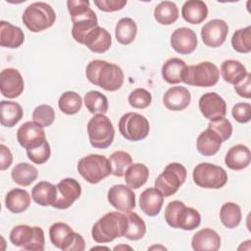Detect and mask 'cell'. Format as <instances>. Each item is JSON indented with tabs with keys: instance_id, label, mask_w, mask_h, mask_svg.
Listing matches in <instances>:
<instances>
[{
	"instance_id": "cell-23",
	"label": "cell",
	"mask_w": 251,
	"mask_h": 251,
	"mask_svg": "<svg viewBox=\"0 0 251 251\" xmlns=\"http://www.w3.org/2000/svg\"><path fill=\"white\" fill-rule=\"evenodd\" d=\"M111 44L112 37L110 32L99 25L89 31L83 40V45H85L90 51L99 54L108 51Z\"/></svg>"
},
{
	"instance_id": "cell-22",
	"label": "cell",
	"mask_w": 251,
	"mask_h": 251,
	"mask_svg": "<svg viewBox=\"0 0 251 251\" xmlns=\"http://www.w3.org/2000/svg\"><path fill=\"white\" fill-rule=\"evenodd\" d=\"M191 246L195 251H218L221 247V237L216 230L205 227L193 235Z\"/></svg>"
},
{
	"instance_id": "cell-5",
	"label": "cell",
	"mask_w": 251,
	"mask_h": 251,
	"mask_svg": "<svg viewBox=\"0 0 251 251\" xmlns=\"http://www.w3.org/2000/svg\"><path fill=\"white\" fill-rule=\"evenodd\" d=\"M22 20L30 31L40 32L55 24L56 13L49 4L34 2L25 8Z\"/></svg>"
},
{
	"instance_id": "cell-32",
	"label": "cell",
	"mask_w": 251,
	"mask_h": 251,
	"mask_svg": "<svg viewBox=\"0 0 251 251\" xmlns=\"http://www.w3.org/2000/svg\"><path fill=\"white\" fill-rule=\"evenodd\" d=\"M56 196L57 187L48 181L37 182L31 190L33 201L40 206H52L56 200Z\"/></svg>"
},
{
	"instance_id": "cell-24",
	"label": "cell",
	"mask_w": 251,
	"mask_h": 251,
	"mask_svg": "<svg viewBox=\"0 0 251 251\" xmlns=\"http://www.w3.org/2000/svg\"><path fill=\"white\" fill-rule=\"evenodd\" d=\"M164 204V196L156 187L145 189L139 197V206L141 211L149 216H157Z\"/></svg>"
},
{
	"instance_id": "cell-47",
	"label": "cell",
	"mask_w": 251,
	"mask_h": 251,
	"mask_svg": "<svg viewBox=\"0 0 251 251\" xmlns=\"http://www.w3.org/2000/svg\"><path fill=\"white\" fill-rule=\"evenodd\" d=\"M26 155H27L28 159L36 165H41V164L46 163L49 160L50 155H51V149H50V145H49L48 141L45 140L41 145H39L35 148L27 149Z\"/></svg>"
},
{
	"instance_id": "cell-14",
	"label": "cell",
	"mask_w": 251,
	"mask_h": 251,
	"mask_svg": "<svg viewBox=\"0 0 251 251\" xmlns=\"http://www.w3.org/2000/svg\"><path fill=\"white\" fill-rule=\"evenodd\" d=\"M57 196L52 207L60 210L68 209L80 197L81 186L75 178L67 177L58 182Z\"/></svg>"
},
{
	"instance_id": "cell-40",
	"label": "cell",
	"mask_w": 251,
	"mask_h": 251,
	"mask_svg": "<svg viewBox=\"0 0 251 251\" xmlns=\"http://www.w3.org/2000/svg\"><path fill=\"white\" fill-rule=\"evenodd\" d=\"M84 104L91 114L105 115L109 109L107 97L97 90H90L84 95Z\"/></svg>"
},
{
	"instance_id": "cell-37",
	"label": "cell",
	"mask_w": 251,
	"mask_h": 251,
	"mask_svg": "<svg viewBox=\"0 0 251 251\" xmlns=\"http://www.w3.org/2000/svg\"><path fill=\"white\" fill-rule=\"evenodd\" d=\"M136 33L137 25L131 18H122L116 25L115 35L121 44H130L135 39Z\"/></svg>"
},
{
	"instance_id": "cell-12",
	"label": "cell",
	"mask_w": 251,
	"mask_h": 251,
	"mask_svg": "<svg viewBox=\"0 0 251 251\" xmlns=\"http://www.w3.org/2000/svg\"><path fill=\"white\" fill-rule=\"evenodd\" d=\"M186 175L187 172L183 165L179 163H171L156 178L155 187L164 197L172 196L184 183Z\"/></svg>"
},
{
	"instance_id": "cell-28",
	"label": "cell",
	"mask_w": 251,
	"mask_h": 251,
	"mask_svg": "<svg viewBox=\"0 0 251 251\" xmlns=\"http://www.w3.org/2000/svg\"><path fill=\"white\" fill-rule=\"evenodd\" d=\"M187 65L185 62L179 58H170L167 60L161 70L163 78L171 84H176L182 82L183 75Z\"/></svg>"
},
{
	"instance_id": "cell-4",
	"label": "cell",
	"mask_w": 251,
	"mask_h": 251,
	"mask_svg": "<svg viewBox=\"0 0 251 251\" xmlns=\"http://www.w3.org/2000/svg\"><path fill=\"white\" fill-rule=\"evenodd\" d=\"M165 220L167 224L175 228L192 230L201 224V216L197 210L186 207L179 200L171 201L165 209Z\"/></svg>"
},
{
	"instance_id": "cell-8",
	"label": "cell",
	"mask_w": 251,
	"mask_h": 251,
	"mask_svg": "<svg viewBox=\"0 0 251 251\" xmlns=\"http://www.w3.org/2000/svg\"><path fill=\"white\" fill-rule=\"evenodd\" d=\"M9 239L15 246L25 250H44V231L39 226H30L27 225L16 226L12 228Z\"/></svg>"
},
{
	"instance_id": "cell-35",
	"label": "cell",
	"mask_w": 251,
	"mask_h": 251,
	"mask_svg": "<svg viewBox=\"0 0 251 251\" xmlns=\"http://www.w3.org/2000/svg\"><path fill=\"white\" fill-rule=\"evenodd\" d=\"M11 176L17 184L28 186L37 178L38 171L34 166L28 163H19L13 168Z\"/></svg>"
},
{
	"instance_id": "cell-16",
	"label": "cell",
	"mask_w": 251,
	"mask_h": 251,
	"mask_svg": "<svg viewBox=\"0 0 251 251\" xmlns=\"http://www.w3.org/2000/svg\"><path fill=\"white\" fill-rule=\"evenodd\" d=\"M17 140L25 149H31L41 145L45 140V131L35 122L24 123L17 131Z\"/></svg>"
},
{
	"instance_id": "cell-30",
	"label": "cell",
	"mask_w": 251,
	"mask_h": 251,
	"mask_svg": "<svg viewBox=\"0 0 251 251\" xmlns=\"http://www.w3.org/2000/svg\"><path fill=\"white\" fill-rule=\"evenodd\" d=\"M30 204L29 193L22 188H14L10 190L5 197L6 208L14 213L19 214L25 212Z\"/></svg>"
},
{
	"instance_id": "cell-25",
	"label": "cell",
	"mask_w": 251,
	"mask_h": 251,
	"mask_svg": "<svg viewBox=\"0 0 251 251\" xmlns=\"http://www.w3.org/2000/svg\"><path fill=\"white\" fill-rule=\"evenodd\" d=\"M251 161L250 150L243 144L230 147L225 157V163L230 170L240 171L247 168Z\"/></svg>"
},
{
	"instance_id": "cell-33",
	"label": "cell",
	"mask_w": 251,
	"mask_h": 251,
	"mask_svg": "<svg viewBox=\"0 0 251 251\" xmlns=\"http://www.w3.org/2000/svg\"><path fill=\"white\" fill-rule=\"evenodd\" d=\"M221 74L225 81L235 85L247 75L245 66L237 60H226L222 63Z\"/></svg>"
},
{
	"instance_id": "cell-10",
	"label": "cell",
	"mask_w": 251,
	"mask_h": 251,
	"mask_svg": "<svg viewBox=\"0 0 251 251\" xmlns=\"http://www.w3.org/2000/svg\"><path fill=\"white\" fill-rule=\"evenodd\" d=\"M220 77L218 67L208 61L187 66L182 82L192 86L211 87L217 84Z\"/></svg>"
},
{
	"instance_id": "cell-48",
	"label": "cell",
	"mask_w": 251,
	"mask_h": 251,
	"mask_svg": "<svg viewBox=\"0 0 251 251\" xmlns=\"http://www.w3.org/2000/svg\"><path fill=\"white\" fill-rule=\"evenodd\" d=\"M233 119L239 124H246L251 119V105L249 103H236L231 109Z\"/></svg>"
},
{
	"instance_id": "cell-2",
	"label": "cell",
	"mask_w": 251,
	"mask_h": 251,
	"mask_svg": "<svg viewBox=\"0 0 251 251\" xmlns=\"http://www.w3.org/2000/svg\"><path fill=\"white\" fill-rule=\"evenodd\" d=\"M89 5V1L86 0H69L67 2L73 22L72 35L80 44H83L86 34L98 25L96 14Z\"/></svg>"
},
{
	"instance_id": "cell-6",
	"label": "cell",
	"mask_w": 251,
	"mask_h": 251,
	"mask_svg": "<svg viewBox=\"0 0 251 251\" xmlns=\"http://www.w3.org/2000/svg\"><path fill=\"white\" fill-rule=\"evenodd\" d=\"M77 171L91 184L98 183L112 174L109 159L99 154H90L82 157L77 163Z\"/></svg>"
},
{
	"instance_id": "cell-1",
	"label": "cell",
	"mask_w": 251,
	"mask_h": 251,
	"mask_svg": "<svg viewBox=\"0 0 251 251\" xmlns=\"http://www.w3.org/2000/svg\"><path fill=\"white\" fill-rule=\"evenodd\" d=\"M86 78L92 84L106 91H117L123 83L125 75L121 67L104 60H93L85 70Z\"/></svg>"
},
{
	"instance_id": "cell-29",
	"label": "cell",
	"mask_w": 251,
	"mask_h": 251,
	"mask_svg": "<svg viewBox=\"0 0 251 251\" xmlns=\"http://www.w3.org/2000/svg\"><path fill=\"white\" fill-rule=\"evenodd\" d=\"M222 143L220 136L210 128H207L198 135L196 148L203 156H213L220 150Z\"/></svg>"
},
{
	"instance_id": "cell-20",
	"label": "cell",
	"mask_w": 251,
	"mask_h": 251,
	"mask_svg": "<svg viewBox=\"0 0 251 251\" xmlns=\"http://www.w3.org/2000/svg\"><path fill=\"white\" fill-rule=\"evenodd\" d=\"M171 45L178 54H190L197 47V35L191 28H176L171 35Z\"/></svg>"
},
{
	"instance_id": "cell-18",
	"label": "cell",
	"mask_w": 251,
	"mask_h": 251,
	"mask_svg": "<svg viewBox=\"0 0 251 251\" xmlns=\"http://www.w3.org/2000/svg\"><path fill=\"white\" fill-rule=\"evenodd\" d=\"M109 203L119 211H131L135 207V194L133 190L125 184H115L108 190Z\"/></svg>"
},
{
	"instance_id": "cell-7",
	"label": "cell",
	"mask_w": 251,
	"mask_h": 251,
	"mask_svg": "<svg viewBox=\"0 0 251 251\" xmlns=\"http://www.w3.org/2000/svg\"><path fill=\"white\" fill-rule=\"evenodd\" d=\"M89 143L97 149L108 148L115 137V127L108 117L97 114L87 124Z\"/></svg>"
},
{
	"instance_id": "cell-42",
	"label": "cell",
	"mask_w": 251,
	"mask_h": 251,
	"mask_svg": "<svg viewBox=\"0 0 251 251\" xmlns=\"http://www.w3.org/2000/svg\"><path fill=\"white\" fill-rule=\"evenodd\" d=\"M111 169H112V175L115 176H123L126 171V169L132 164V158L131 156L123 150L116 151L112 153V155L109 158Z\"/></svg>"
},
{
	"instance_id": "cell-26",
	"label": "cell",
	"mask_w": 251,
	"mask_h": 251,
	"mask_svg": "<svg viewBox=\"0 0 251 251\" xmlns=\"http://www.w3.org/2000/svg\"><path fill=\"white\" fill-rule=\"evenodd\" d=\"M25 41V33L9 22H0V45L8 48H18Z\"/></svg>"
},
{
	"instance_id": "cell-38",
	"label": "cell",
	"mask_w": 251,
	"mask_h": 251,
	"mask_svg": "<svg viewBox=\"0 0 251 251\" xmlns=\"http://www.w3.org/2000/svg\"><path fill=\"white\" fill-rule=\"evenodd\" d=\"M242 214L239 205L234 202L223 204L220 210V220L227 228H235L241 222Z\"/></svg>"
},
{
	"instance_id": "cell-31",
	"label": "cell",
	"mask_w": 251,
	"mask_h": 251,
	"mask_svg": "<svg viewBox=\"0 0 251 251\" xmlns=\"http://www.w3.org/2000/svg\"><path fill=\"white\" fill-rule=\"evenodd\" d=\"M0 114L1 125L6 127H13L22 120L24 110L17 102L3 100L0 103Z\"/></svg>"
},
{
	"instance_id": "cell-21",
	"label": "cell",
	"mask_w": 251,
	"mask_h": 251,
	"mask_svg": "<svg viewBox=\"0 0 251 251\" xmlns=\"http://www.w3.org/2000/svg\"><path fill=\"white\" fill-rule=\"evenodd\" d=\"M190 101V92L184 86H173L163 96L165 107L171 111H182L189 106Z\"/></svg>"
},
{
	"instance_id": "cell-49",
	"label": "cell",
	"mask_w": 251,
	"mask_h": 251,
	"mask_svg": "<svg viewBox=\"0 0 251 251\" xmlns=\"http://www.w3.org/2000/svg\"><path fill=\"white\" fill-rule=\"evenodd\" d=\"M94 5L103 12L122 10L126 5V0H94Z\"/></svg>"
},
{
	"instance_id": "cell-39",
	"label": "cell",
	"mask_w": 251,
	"mask_h": 251,
	"mask_svg": "<svg viewBox=\"0 0 251 251\" xmlns=\"http://www.w3.org/2000/svg\"><path fill=\"white\" fill-rule=\"evenodd\" d=\"M125 214L127 218V227L124 236L129 240L141 239L146 232L145 222L134 212L126 211Z\"/></svg>"
},
{
	"instance_id": "cell-41",
	"label": "cell",
	"mask_w": 251,
	"mask_h": 251,
	"mask_svg": "<svg viewBox=\"0 0 251 251\" xmlns=\"http://www.w3.org/2000/svg\"><path fill=\"white\" fill-rule=\"evenodd\" d=\"M82 105V99L75 91H66L64 92L58 101V106L60 110L66 115H75L76 114Z\"/></svg>"
},
{
	"instance_id": "cell-43",
	"label": "cell",
	"mask_w": 251,
	"mask_h": 251,
	"mask_svg": "<svg viewBox=\"0 0 251 251\" xmlns=\"http://www.w3.org/2000/svg\"><path fill=\"white\" fill-rule=\"evenodd\" d=\"M231 45L238 53H249L251 51V26L237 29L231 37Z\"/></svg>"
},
{
	"instance_id": "cell-27",
	"label": "cell",
	"mask_w": 251,
	"mask_h": 251,
	"mask_svg": "<svg viewBox=\"0 0 251 251\" xmlns=\"http://www.w3.org/2000/svg\"><path fill=\"white\" fill-rule=\"evenodd\" d=\"M181 16L183 20L189 24H201L208 16L207 5L201 0L186 1L181 8Z\"/></svg>"
},
{
	"instance_id": "cell-36",
	"label": "cell",
	"mask_w": 251,
	"mask_h": 251,
	"mask_svg": "<svg viewBox=\"0 0 251 251\" xmlns=\"http://www.w3.org/2000/svg\"><path fill=\"white\" fill-rule=\"evenodd\" d=\"M178 8L172 1H162L154 9V18L157 23L170 25L178 19Z\"/></svg>"
},
{
	"instance_id": "cell-19",
	"label": "cell",
	"mask_w": 251,
	"mask_h": 251,
	"mask_svg": "<svg viewBox=\"0 0 251 251\" xmlns=\"http://www.w3.org/2000/svg\"><path fill=\"white\" fill-rule=\"evenodd\" d=\"M198 106L201 114L208 120L225 117L226 114V103L224 98L216 92L203 94L199 99Z\"/></svg>"
},
{
	"instance_id": "cell-3",
	"label": "cell",
	"mask_w": 251,
	"mask_h": 251,
	"mask_svg": "<svg viewBox=\"0 0 251 251\" xmlns=\"http://www.w3.org/2000/svg\"><path fill=\"white\" fill-rule=\"evenodd\" d=\"M126 227L127 218L125 213L109 212L93 225L91 235L97 243H107L124 236Z\"/></svg>"
},
{
	"instance_id": "cell-17",
	"label": "cell",
	"mask_w": 251,
	"mask_h": 251,
	"mask_svg": "<svg viewBox=\"0 0 251 251\" xmlns=\"http://www.w3.org/2000/svg\"><path fill=\"white\" fill-rule=\"evenodd\" d=\"M24 88V78L17 69L7 68L1 72L0 90L4 97L17 98L23 93Z\"/></svg>"
},
{
	"instance_id": "cell-46",
	"label": "cell",
	"mask_w": 251,
	"mask_h": 251,
	"mask_svg": "<svg viewBox=\"0 0 251 251\" xmlns=\"http://www.w3.org/2000/svg\"><path fill=\"white\" fill-rule=\"evenodd\" d=\"M127 100L131 107L136 109H145L151 104L152 95L144 88H136L129 93Z\"/></svg>"
},
{
	"instance_id": "cell-44",
	"label": "cell",
	"mask_w": 251,
	"mask_h": 251,
	"mask_svg": "<svg viewBox=\"0 0 251 251\" xmlns=\"http://www.w3.org/2000/svg\"><path fill=\"white\" fill-rule=\"evenodd\" d=\"M32 120L42 127L49 126L55 120V111L50 105L41 104L33 110Z\"/></svg>"
},
{
	"instance_id": "cell-34",
	"label": "cell",
	"mask_w": 251,
	"mask_h": 251,
	"mask_svg": "<svg viewBox=\"0 0 251 251\" xmlns=\"http://www.w3.org/2000/svg\"><path fill=\"white\" fill-rule=\"evenodd\" d=\"M124 176L127 186L133 189H138L146 183L149 177V170L144 164H131L126 169Z\"/></svg>"
},
{
	"instance_id": "cell-9",
	"label": "cell",
	"mask_w": 251,
	"mask_h": 251,
	"mask_svg": "<svg viewBox=\"0 0 251 251\" xmlns=\"http://www.w3.org/2000/svg\"><path fill=\"white\" fill-rule=\"evenodd\" d=\"M51 243L64 251H82L85 249L83 237L62 222L53 224L49 228Z\"/></svg>"
},
{
	"instance_id": "cell-45",
	"label": "cell",
	"mask_w": 251,
	"mask_h": 251,
	"mask_svg": "<svg viewBox=\"0 0 251 251\" xmlns=\"http://www.w3.org/2000/svg\"><path fill=\"white\" fill-rule=\"evenodd\" d=\"M207 128H210L215 133H217L223 142L227 140L232 133V126L230 122L225 117L210 120Z\"/></svg>"
},
{
	"instance_id": "cell-11",
	"label": "cell",
	"mask_w": 251,
	"mask_h": 251,
	"mask_svg": "<svg viewBox=\"0 0 251 251\" xmlns=\"http://www.w3.org/2000/svg\"><path fill=\"white\" fill-rule=\"evenodd\" d=\"M192 177L196 185L209 189L222 188L227 182V174L222 167L206 162L193 169Z\"/></svg>"
},
{
	"instance_id": "cell-50",
	"label": "cell",
	"mask_w": 251,
	"mask_h": 251,
	"mask_svg": "<svg viewBox=\"0 0 251 251\" xmlns=\"http://www.w3.org/2000/svg\"><path fill=\"white\" fill-rule=\"evenodd\" d=\"M251 75L248 73L247 75L240 80L238 83H236L234 85V90L236 91V93L243 98L249 99L251 97Z\"/></svg>"
},
{
	"instance_id": "cell-13",
	"label": "cell",
	"mask_w": 251,
	"mask_h": 251,
	"mask_svg": "<svg viewBox=\"0 0 251 251\" xmlns=\"http://www.w3.org/2000/svg\"><path fill=\"white\" fill-rule=\"evenodd\" d=\"M119 130L123 137L129 141H139L147 137L150 126L148 120L141 114L128 112L119 121Z\"/></svg>"
},
{
	"instance_id": "cell-15",
	"label": "cell",
	"mask_w": 251,
	"mask_h": 251,
	"mask_svg": "<svg viewBox=\"0 0 251 251\" xmlns=\"http://www.w3.org/2000/svg\"><path fill=\"white\" fill-rule=\"evenodd\" d=\"M227 33V24L221 19L211 20L201 28V37L204 44L212 48L223 45L226 39Z\"/></svg>"
},
{
	"instance_id": "cell-51",
	"label": "cell",
	"mask_w": 251,
	"mask_h": 251,
	"mask_svg": "<svg viewBox=\"0 0 251 251\" xmlns=\"http://www.w3.org/2000/svg\"><path fill=\"white\" fill-rule=\"evenodd\" d=\"M13 162V155L10 151V149L4 145H0V170L5 171L7 170Z\"/></svg>"
}]
</instances>
